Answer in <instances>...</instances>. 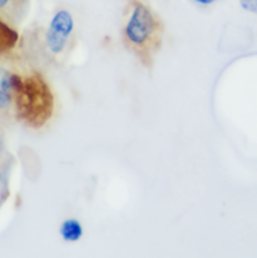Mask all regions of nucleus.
I'll return each mask as SVG.
<instances>
[{
    "mask_svg": "<svg viewBox=\"0 0 257 258\" xmlns=\"http://www.w3.org/2000/svg\"><path fill=\"white\" fill-rule=\"evenodd\" d=\"M54 109L55 100L44 73L14 50L0 55V122L39 129L50 122Z\"/></svg>",
    "mask_w": 257,
    "mask_h": 258,
    "instance_id": "nucleus-1",
    "label": "nucleus"
},
{
    "mask_svg": "<svg viewBox=\"0 0 257 258\" xmlns=\"http://www.w3.org/2000/svg\"><path fill=\"white\" fill-rule=\"evenodd\" d=\"M77 40V23L71 10L56 9L44 27L25 30L14 51L37 71L45 72L64 64Z\"/></svg>",
    "mask_w": 257,
    "mask_h": 258,
    "instance_id": "nucleus-2",
    "label": "nucleus"
},
{
    "mask_svg": "<svg viewBox=\"0 0 257 258\" xmlns=\"http://www.w3.org/2000/svg\"><path fill=\"white\" fill-rule=\"evenodd\" d=\"M120 37L130 51L145 68H152L164 39L161 17L143 0H130L123 14Z\"/></svg>",
    "mask_w": 257,
    "mask_h": 258,
    "instance_id": "nucleus-3",
    "label": "nucleus"
},
{
    "mask_svg": "<svg viewBox=\"0 0 257 258\" xmlns=\"http://www.w3.org/2000/svg\"><path fill=\"white\" fill-rule=\"evenodd\" d=\"M28 9L29 0H0V23L13 32L19 33Z\"/></svg>",
    "mask_w": 257,
    "mask_h": 258,
    "instance_id": "nucleus-4",
    "label": "nucleus"
},
{
    "mask_svg": "<svg viewBox=\"0 0 257 258\" xmlns=\"http://www.w3.org/2000/svg\"><path fill=\"white\" fill-rule=\"evenodd\" d=\"M59 237L64 243H77L84 236V227L78 218H66L59 224Z\"/></svg>",
    "mask_w": 257,
    "mask_h": 258,
    "instance_id": "nucleus-5",
    "label": "nucleus"
},
{
    "mask_svg": "<svg viewBox=\"0 0 257 258\" xmlns=\"http://www.w3.org/2000/svg\"><path fill=\"white\" fill-rule=\"evenodd\" d=\"M18 40H19V33L13 32L0 23V55L14 50Z\"/></svg>",
    "mask_w": 257,
    "mask_h": 258,
    "instance_id": "nucleus-6",
    "label": "nucleus"
},
{
    "mask_svg": "<svg viewBox=\"0 0 257 258\" xmlns=\"http://www.w3.org/2000/svg\"><path fill=\"white\" fill-rule=\"evenodd\" d=\"M8 171L7 167L0 166V206L8 195Z\"/></svg>",
    "mask_w": 257,
    "mask_h": 258,
    "instance_id": "nucleus-7",
    "label": "nucleus"
},
{
    "mask_svg": "<svg viewBox=\"0 0 257 258\" xmlns=\"http://www.w3.org/2000/svg\"><path fill=\"white\" fill-rule=\"evenodd\" d=\"M238 3L245 12L257 15V0H238Z\"/></svg>",
    "mask_w": 257,
    "mask_h": 258,
    "instance_id": "nucleus-8",
    "label": "nucleus"
},
{
    "mask_svg": "<svg viewBox=\"0 0 257 258\" xmlns=\"http://www.w3.org/2000/svg\"><path fill=\"white\" fill-rule=\"evenodd\" d=\"M191 2L200 8H208L215 5L218 0H191Z\"/></svg>",
    "mask_w": 257,
    "mask_h": 258,
    "instance_id": "nucleus-9",
    "label": "nucleus"
}]
</instances>
